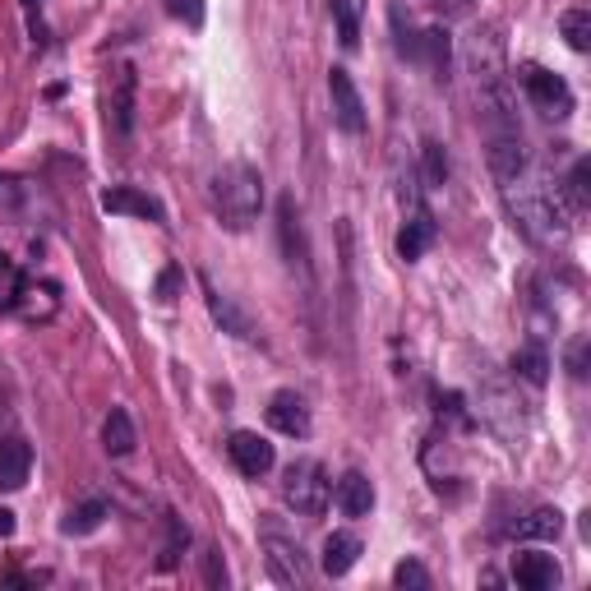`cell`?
<instances>
[{"label": "cell", "instance_id": "cell-32", "mask_svg": "<svg viewBox=\"0 0 591 591\" xmlns=\"http://www.w3.org/2000/svg\"><path fill=\"white\" fill-rule=\"evenodd\" d=\"M28 194H33V185L24 176H0V213H19L28 204Z\"/></svg>", "mask_w": 591, "mask_h": 591}, {"label": "cell", "instance_id": "cell-34", "mask_svg": "<svg viewBox=\"0 0 591 591\" xmlns=\"http://www.w3.org/2000/svg\"><path fill=\"white\" fill-rule=\"evenodd\" d=\"M181 287H185V273H181L176 264H167L162 273H157V282H153V296H157L162 305H171L176 296H181Z\"/></svg>", "mask_w": 591, "mask_h": 591}, {"label": "cell", "instance_id": "cell-1", "mask_svg": "<svg viewBox=\"0 0 591 591\" xmlns=\"http://www.w3.org/2000/svg\"><path fill=\"white\" fill-rule=\"evenodd\" d=\"M499 199H504L513 227L541 250H559L573 236V208L564 204V190L541 162H522L518 171L499 176Z\"/></svg>", "mask_w": 591, "mask_h": 591}, {"label": "cell", "instance_id": "cell-8", "mask_svg": "<svg viewBox=\"0 0 591 591\" xmlns=\"http://www.w3.org/2000/svg\"><path fill=\"white\" fill-rule=\"evenodd\" d=\"M481 421L495 430L499 439H508V444H518L522 430H527V416H522V402L508 393V388L490 384L481 393Z\"/></svg>", "mask_w": 591, "mask_h": 591}, {"label": "cell", "instance_id": "cell-23", "mask_svg": "<svg viewBox=\"0 0 591 591\" xmlns=\"http://www.w3.org/2000/svg\"><path fill=\"white\" fill-rule=\"evenodd\" d=\"M513 374L531 388H545L550 384V351H545L541 342H522V347L513 351Z\"/></svg>", "mask_w": 591, "mask_h": 591}, {"label": "cell", "instance_id": "cell-35", "mask_svg": "<svg viewBox=\"0 0 591 591\" xmlns=\"http://www.w3.org/2000/svg\"><path fill=\"white\" fill-rule=\"evenodd\" d=\"M167 5V14L171 19H181L185 28H204V0H162Z\"/></svg>", "mask_w": 591, "mask_h": 591}, {"label": "cell", "instance_id": "cell-16", "mask_svg": "<svg viewBox=\"0 0 591 591\" xmlns=\"http://www.w3.org/2000/svg\"><path fill=\"white\" fill-rule=\"evenodd\" d=\"M439 227H435V213L430 208H411L407 227L398 231V254L407 259V264H416V259H425V250L435 245Z\"/></svg>", "mask_w": 591, "mask_h": 591}, {"label": "cell", "instance_id": "cell-13", "mask_svg": "<svg viewBox=\"0 0 591 591\" xmlns=\"http://www.w3.org/2000/svg\"><path fill=\"white\" fill-rule=\"evenodd\" d=\"M102 208L107 213H125V218H144V222H167V208L162 199L148 190H134V185H111L102 194Z\"/></svg>", "mask_w": 591, "mask_h": 591}, {"label": "cell", "instance_id": "cell-17", "mask_svg": "<svg viewBox=\"0 0 591 591\" xmlns=\"http://www.w3.org/2000/svg\"><path fill=\"white\" fill-rule=\"evenodd\" d=\"M33 471V448L24 439H0V490H24Z\"/></svg>", "mask_w": 591, "mask_h": 591}, {"label": "cell", "instance_id": "cell-24", "mask_svg": "<svg viewBox=\"0 0 591 591\" xmlns=\"http://www.w3.org/2000/svg\"><path fill=\"white\" fill-rule=\"evenodd\" d=\"M102 448H107L111 458H130L134 453V421L125 407H111L107 425H102Z\"/></svg>", "mask_w": 591, "mask_h": 591}, {"label": "cell", "instance_id": "cell-37", "mask_svg": "<svg viewBox=\"0 0 591 591\" xmlns=\"http://www.w3.org/2000/svg\"><path fill=\"white\" fill-rule=\"evenodd\" d=\"M568 374H573V379H587V338L568 342Z\"/></svg>", "mask_w": 591, "mask_h": 591}, {"label": "cell", "instance_id": "cell-26", "mask_svg": "<svg viewBox=\"0 0 591 591\" xmlns=\"http://www.w3.org/2000/svg\"><path fill=\"white\" fill-rule=\"evenodd\" d=\"M559 190H564V204L573 208V213H587L591 208V162L587 157L573 162V171H568V181L559 185Z\"/></svg>", "mask_w": 591, "mask_h": 591}, {"label": "cell", "instance_id": "cell-4", "mask_svg": "<svg viewBox=\"0 0 591 591\" xmlns=\"http://www.w3.org/2000/svg\"><path fill=\"white\" fill-rule=\"evenodd\" d=\"M199 287H204L208 314H213V324H218L222 333H231V338H241V342H259V338H264L259 319H254V314L245 310L236 296H227V291L213 282V273H199Z\"/></svg>", "mask_w": 591, "mask_h": 591}, {"label": "cell", "instance_id": "cell-5", "mask_svg": "<svg viewBox=\"0 0 591 591\" xmlns=\"http://www.w3.org/2000/svg\"><path fill=\"white\" fill-rule=\"evenodd\" d=\"M518 84L527 88L531 107L541 111V116H555V121H564L568 111H573V88H568L555 70H545V65H522Z\"/></svg>", "mask_w": 591, "mask_h": 591}, {"label": "cell", "instance_id": "cell-31", "mask_svg": "<svg viewBox=\"0 0 591 591\" xmlns=\"http://www.w3.org/2000/svg\"><path fill=\"white\" fill-rule=\"evenodd\" d=\"M19 287H24V273L14 268V259L0 254V314H10L14 301H19Z\"/></svg>", "mask_w": 591, "mask_h": 591}, {"label": "cell", "instance_id": "cell-27", "mask_svg": "<svg viewBox=\"0 0 591 591\" xmlns=\"http://www.w3.org/2000/svg\"><path fill=\"white\" fill-rule=\"evenodd\" d=\"M328 10H333V24H338V42L356 51V42H361V0H328Z\"/></svg>", "mask_w": 591, "mask_h": 591}, {"label": "cell", "instance_id": "cell-20", "mask_svg": "<svg viewBox=\"0 0 591 591\" xmlns=\"http://www.w3.org/2000/svg\"><path fill=\"white\" fill-rule=\"evenodd\" d=\"M416 61L430 65V74L444 84L448 61H453V37H448V28H425V33L416 37Z\"/></svg>", "mask_w": 591, "mask_h": 591}, {"label": "cell", "instance_id": "cell-15", "mask_svg": "<svg viewBox=\"0 0 591 591\" xmlns=\"http://www.w3.org/2000/svg\"><path fill=\"white\" fill-rule=\"evenodd\" d=\"M134 93H139V74H134V65H121L116 79H111V102H107V121L116 134L134 130Z\"/></svg>", "mask_w": 591, "mask_h": 591}, {"label": "cell", "instance_id": "cell-18", "mask_svg": "<svg viewBox=\"0 0 591 591\" xmlns=\"http://www.w3.org/2000/svg\"><path fill=\"white\" fill-rule=\"evenodd\" d=\"M333 499H338V508L347 513V518H370L374 508V485L365 471H347L338 481V490H333Z\"/></svg>", "mask_w": 591, "mask_h": 591}, {"label": "cell", "instance_id": "cell-10", "mask_svg": "<svg viewBox=\"0 0 591 591\" xmlns=\"http://www.w3.org/2000/svg\"><path fill=\"white\" fill-rule=\"evenodd\" d=\"M278 236H282V254H287V264L310 282V241H305V227H301V208L291 194L278 199Z\"/></svg>", "mask_w": 591, "mask_h": 591}, {"label": "cell", "instance_id": "cell-29", "mask_svg": "<svg viewBox=\"0 0 591 591\" xmlns=\"http://www.w3.org/2000/svg\"><path fill=\"white\" fill-rule=\"evenodd\" d=\"M185 545H190V527H185V522L176 518V513H167V545H162V559H157V568L167 573V568L181 564Z\"/></svg>", "mask_w": 591, "mask_h": 591}, {"label": "cell", "instance_id": "cell-14", "mask_svg": "<svg viewBox=\"0 0 591 591\" xmlns=\"http://www.w3.org/2000/svg\"><path fill=\"white\" fill-rule=\"evenodd\" d=\"M513 582H518L522 591H550V587H559L555 555H541V550H518V555H513Z\"/></svg>", "mask_w": 591, "mask_h": 591}, {"label": "cell", "instance_id": "cell-12", "mask_svg": "<svg viewBox=\"0 0 591 591\" xmlns=\"http://www.w3.org/2000/svg\"><path fill=\"white\" fill-rule=\"evenodd\" d=\"M264 416H268V425H273L278 435H287V439H305V435H310V407H305V398H301V393H291V388H282V393L268 398Z\"/></svg>", "mask_w": 591, "mask_h": 591}, {"label": "cell", "instance_id": "cell-9", "mask_svg": "<svg viewBox=\"0 0 591 591\" xmlns=\"http://www.w3.org/2000/svg\"><path fill=\"white\" fill-rule=\"evenodd\" d=\"M227 458H231V467L241 471V476L259 481V476H268V471H273L278 453H273V444H268L264 435H254V430H236V435L227 439Z\"/></svg>", "mask_w": 591, "mask_h": 591}, {"label": "cell", "instance_id": "cell-6", "mask_svg": "<svg viewBox=\"0 0 591 591\" xmlns=\"http://www.w3.org/2000/svg\"><path fill=\"white\" fill-rule=\"evenodd\" d=\"M467 70L476 74V88L504 79V37L495 24H476L467 37Z\"/></svg>", "mask_w": 591, "mask_h": 591}, {"label": "cell", "instance_id": "cell-30", "mask_svg": "<svg viewBox=\"0 0 591 591\" xmlns=\"http://www.w3.org/2000/svg\"><path fill=\"white\" fill-rule=\"evenodd\" d=\"M421 171H425V185H444L448 181V153L439 139H425L421 144Z\"/></svg>", "mask_w": 591, "mask_h": 591}, {"label": "cell", "instance_id": "cell-21", "mask_svg": "<svg viewBox=\"0 0 591 591\" xmlns=\"http://www.w3.org/2000/svg\"><path fill=\"white\" fill-rule=\"evenodd\" d=\"M559 531H564V513L559 508H531L527 518H518L508 527V536H518V541H559Z\"/></svg>", "mask_w": 591, "mask_h": 591}, {"label": "cell", "instance_id": "cell-33", "mask_svg": "<svg viewBox=\"0 0 591 591\" xmlns=\"http://www.w3.org/2000/svg\"><path fill=\"white\" fill-rule=\"evenodd\" d=\"M393 587L398 591H425L430 587V573H425L421 559H402V564L393 568Z\"/></svg>", "mask_w": 591, "mask_h": 591}, {"label": "cell", "instance_id": "cell-7", "mask_svg": "<svg viewBox=\"0 0 591 591\" xmlns=\"http://www.w3.org/2000/svg\"><path fill=\"white\" fill-rule=\"evenodd\" d=\"M264 564H268V578L278 582V587H305L310 582V559L296 541L287 536H264Z\"/></svg>", "mask_w": 591, "mask_h": 591}, {"label": "cell", "instance_id": "cell-39", "mask_svg": "<svg viewBox=\"0 0 591 591\" xmlns=\"http://www.w3.org/2000/svg\"><path fill=\"white\" fill-rule=\"evenodd\" d=\"M24 5H28V10H37V5H42V0H24Z\"/></svg>", "mask_w": 591, "mask_h": 591}, {"label": "cell", "instance_id": "cell-2", "mask_svg": "<svg viewBox=\"0 0 591 591\" xmlns=\"http://www.w3.org/2000/svg\"><path fill=\"white\" fill-rule=\"evenodd\" d=\"M208 199H213V213H218L222 227L245 231L259 222V208H264V176H259V167H250V162H227V167L213 176Z\"/></svg>", "mask_w": 591, "mask_h": 591}, {"label": "cell", "instance_id": "cell-38", "mask_svg": "<svg viewBox=\"0 0 591 591\" xmlns=\"http://www.w3.org/2000/svg\"><path fill=\"white\" fill-rule=\"evenodd\" d=\"M14 527H19L14 513H10V508H0V536H14Z\"/></svg>", "mask_w": 591, "mask_h": 591}, {"label": "cell", "instance_id": "cell-36", "mask_svg": "<svg viewBox=\"0 0 591 591\" xmlns=\"http://www.w3.org/2000/svg\"><path fill=\"white\" fill-rule=\"evenodd\" d=\"M204 582H208V587H227V564H222V550H208V555H204Z\"/></svg>", "mask_w": 591, "mask_h": 591}, {"label": "cell", "instance_id": "cell-11", "mask_svg": "<svg viewBox=\"0 0 591 591\" xmlns=\"http://www.w3.org/2000/svg\"><path fill=\"white\" fill-rule=\"evenodd\" d=\"M328 97H333V121L347 134H365V102L356 93L347 70H328Z\"/></svg>", "mask_w": 591, "mask_h": 591}, {"label": "cell", "instance_id": "cell-25", "mask_svg": "<svg viewBox=\"0 0 591 591\" xmlns=\"http://www.w3.org/2000/svg\"><path fill=\"white\" fill-rule=\"evenodd\" d=\"M107 518H111L107 499H88V504H79V508H70V513H65L61 531H65V536H88V531H97Z\"/></svg>", "mask_w": 591, "mask_h": 591}, {"label": "cell", "instance_id": "cell-19", "mask_svg": "<svg viewBox=\"0 0 591 591\" xmlns=\"http://www.w3.org/2000/svg\"><path fill=\"white\" fill-rule=\"evenodd\" d=\"M14 310L24 314V319H51V314L61 310V287H56V282H28L24 278Z\"/></svg>", "mask_w": 591, "mask_h": 591}, {"label": "cell", "instance_id": "cell-3", "mask_svg": "<svg viewBox=\"0 0 591 591\" xmlns=\"http://www.w3.org/2000/svg\"><path fill=\"white\" fill-rule=\"evenodd\" d=\"M282 499L296 508L301 518H319L328 508V471L319 458H296L282 471Z\"/></svg>", "mask_w": 591, "mask_h": 591}, {"label": "cell", "instance_id": "cell-22", "mask_svg": "<svg viewBox=\"0 0 591 591\" xmlns=\"http://www.w3.org/2000/svg\"><path fill=\"white\" fill-rule=\"evenodd\" d=\"M356 559H361V541L351 531H333L324 541V559L319 564H324L328 578H347L351 568H356Z\"/></svg>", "mask_w": 591, "mask_h": 591}, {"label": "cell", "instance_id": "cell-28", "mask_svg": "<svg viewBox=\"0 0 591 591\" xmlns=\"http://www.w3.org/2000/svg\"><path fill=\"white\" fill-rule=\"evenodd\" d=\"M559 33L573 51H591V10H564L559 14Z\"/></svg>", "mask_w": 591, "mask_h": 591}]
</instances>
